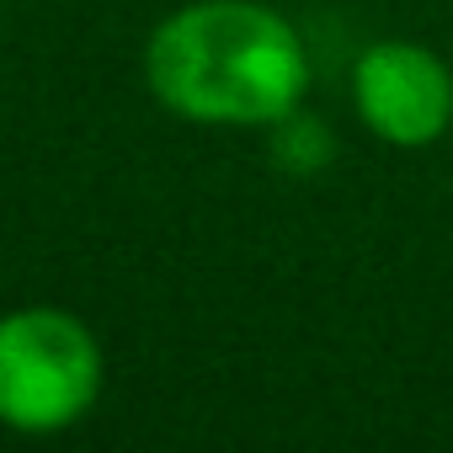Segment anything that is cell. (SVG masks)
<instances>
[{
  "label": "cell",
  "instance_id": "obj_4",
  "mask_svg": "<svg viewBox=\"0 0 453 453\" xmlns=\"http://www.w3.org/2000/svg\"><path fill=\"white\" fill-rule=\"evenodd\" d=\"M273 128H278V139H273L278 165H288V171H320V165L331 160V134H326L320 123L288 112V118H278Z\"/></svg>",
  "mask_w": 453,
  "mask_h": 453
},
{
  "label": "cell",
  "instance_id": "obj_1",
  "mask_svg": "<svg viewBox=\"0 0 453 453\" xmlns=\"http://www.w3.org/2000/svg\"><path fill=\"white\" fill-rule=\"evenodd\" d=\"M150 91L192 123H278L310 86L299 33L257 0H197L165 17L144 54Z\"/></svg>",
  "mask_w": 453,
  "mask_h": 453
},
{
  "label": "cell",
  "instance_id": "obj_2",
  "mask_svg": "<svg viewBox=\"0 0 453 453\" xmlns=\"http://www.w3.org/2000/svg\"><path fill=\"white\" fill-rule=\"evenodd\" d=\"M102 395V347L65 310H17L0 320V421L59 432Z\"/></svg>",
  "mask_w": 453,
  "mask_h": 453
},
{
  "label": "cell",
  "instance_id": "obj_3",
  "mask_svg": "<svg viewBox=\"0 0 453 453\" xmlns=\"http://www.w3.org/2000/svg\"><path fill=\"white\" fill-rule=\"evenodd\" d=\"M352 96L363 123L389 144H432L453 118V75L421 43H373L357 59Z\"/></svg>",
  "mask_w": 453,
  "mask_h": 453
}]
</instances>
